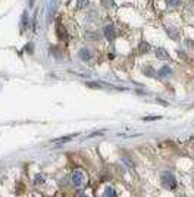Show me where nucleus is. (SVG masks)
Instances as JSON below:
<instances>
[{
    "instance_id": "nucleus-9",
    "label": "nucleus",
    "mask_w": 194,
    "mask_h": 197,
    "mask_svg": "<svg viewBox=\"0 0 194 197\" xmlns=\"http://www.w3.org/2000/svg\"><path fill=\"white\" fill-rule=\"evenodd\" d=\"M56 0H50V3H49V19H52L53 15H54V12H56Z\"/></svg>"
},
{
    "instance_id": "nucleus-13",
    "label": "nucleus",
    "mask_w": 194,
    "mask_h": 197,
    "mask_svg": "<svg viewBox=\"0 0 194 197\" xmlns=\"http://www.w3.org/2000/svg\"><path fill=\"white\" fill-rule=\"evenodd\" d=\"M143 72H144V75H147V77H154V75H156V72H154V69H153L152 66H144L143 68Z\"/></svg>"
},
{
    "instance_id": "nucleus-14",
    "label": "nucleus",
    "mask_w": 194,
    "mask_h": 197,
    "mask_svg": "<svg viewBox=\"0 0 194 197\" xmlns=\"http://www.w3.org/2000/svg\"><path fill=\"white\" fill-rule=\"evenodd\" d=\"M103 197H116V193L112 187H106L105 193H103Z\"/></svg>"
},
{
    "instance_id": "nucleus-18",
    "label": "nucleus",
    "mask_w": 194,
    "mask_h": 197,
    "mask_svg": "<svg viewBox=\"0 0 194 197\" xmlns=\"http://www.w3.org/2000/svg\"><path fill=\"white\" fill-rule=\"evenodd\" d=\"M35 182H37V184H43V182H44V176H43V175H37L35 176Z\"/></svg>"
},
{
    "instance_id": "nucleus-11",
    "label": "nucleus",
    "mask_w": 194,
    "mask_h": 197,
    "mask_svg": "<svg viewBox=\"0 0 194 197\" xmlns=\"http://www.w3.org/2000/svg\"><path fill=\"white\" fill-rule=\"evenodd\" d=\"M138 50H140V53H149L150 52V44L147 41H141L138 44Z\"/></svg>"
},
{
    "instance_id": "nucleus-19",
    "label": "nucleus",
    "mask_w": 194,
    "mask_h": 197,
    "mask_svg": "<svg viewBox=\"0 0 194 197\" xmlns=\"http://www.w3.org/2000/svg\"><path fill=\"white\" fill-rule=\"evenodd\" d=\"M87 85H88V87H91V88H100V85L97 83H87Z\"/></svg>"
},
{
    "instance_id": "nucleus-3",
    "label": "nucleus",
    "mask_w": 194,
    "mask_h": 197,
    "mask_svg": "<svg viewBox=\"0 0 194 197\" xmlns=\"http://www.w3.org/2000/svg\"><path fill=\"white\" fill-rule=\"evenodd\" d=\"M105 37L109 40V41H113L116 38V31H115V28H113V25L105 26Z\"/></svg>"
},
{
    "instance_id": "nucleus-21",
    "label": "nucleus",
    "mask_w": 194,
    "mask_h": 197,
    "mask_svg": "<svg viewBox=\"0 0 194 197\" xmlns=\"http://www.w3.org/2000/svg\"><path fill=\"white\" fill-rule=\"evenodd\" d=\"M28 5H30V7H34V5H35V0H28Z\"/></svg>"
},
{
    "instance_id": "nucleus-6",
    "label": "nucleus",
    "mask_w": 194,
    "mask_h": 197,
    "mask_svg": "<svg viewBox=\"0 0 194 197\" xmlns=\"http://www.w3.org/2000/svg\"><path fill=\"white\" fill-rule=\"evenodd\" d=\"M166 32H168V36L171 37L172 40H177L179 37V30L175 28V26H168V28H166Z\"/></svg>"
},
{
    "instance_id": "nucleus-2",
    "label": "nucleus",
    "mask_w": 194,
    "mask_h": 197,
    "mask_svg": "<svg viewBox=\"0 0 194 197\" xmlns=\"http://www.w3.org/2000/svg\"><path fill=\"white\" fill-rule=\"evenodd\" d=\"M71 180H72L73 187H81L83 184H84V181H85V176H84V174H83L81 171H73Z\"/></svg>"
},
{
    "instance_id": "nucleus-7",
    "label": "nucleus",
    "mask_w": 194,
    "mask_h": 197,
    "mask_svg": "<svg viewBox=\"0 0 194 197\" xmlns=\"http://www.w3.org/2000/svg\"><path fill=\"white\" fill-rule=\"evenodd\" d=\"M156 57L158 59H169V53H168V50H165L163 47H159V49H156Z\"/></svg>"
},
{
    "instance_id": "nucleus-20",
    "label": "nucleus",
    "mask_w": 194,
    "mask_h": 197,
    "mask_svg": "<svg viewBox=\"0 0 194 197\" xmlns=\"http://www.w3.org/2000/svg\"><path fill=\"white\" fill-rule=\"evenodd\" d=\"M32 47H34V46H32L31 43H30L28 46H25V50H28V53H32Z\"/></svg>"
},
{
    "instance_id": "nucleus-22",
    "label": "nucleus",
    "mask_w": 194,
    "mask_h": 197,
    "mask_svg": "<svg viewBox=\"0 0 194 197\" xmlns=\"http://www.w3.org/2000/svg\"><path fill=\"white\" fill-rule=\"evenodd\" d=\"M78 197H88V196H85L84 193H83V194H79V196H78Z\"/></svg>"
},
{
    "instance_id": "nucleus-16",
    "label": "nucleus",
    "mask_w": 194,
    "mask_h": 197,
    "mask_svg": "<svg viewBox=\"0 0 194 197\" xmlns=\"http://www.w3.org/2000/svg\"><path fill=\"white\" fill-rule=\"evenodd\" d=\"M182 0H166V5L169 6H179Z\"/></svg>"
},
{
    "instance_id": "nucleus-1",
    "label": "nucleus",
    "mask_w": 194,
    "mask_h": 197,
    "mask_svg": "<svg viewBox=\"0 0 194 197\" xmlns=\"http://www.w3.org/2000/svg\"><path fill=\"white\" fill-rule=\"evenodd\" d=\"M162 185L165 188H169V190H172V188L177 187V180H175V176L171 172H165L162 175Z\"/></svg>"
},
{
    "instance_id": "nucleus-15",
    "label": "nucleus",
    "mask_w": 194,
    "mask_h": 197,
    "mask_svg": "<svg viewBox=\"0 0 194 197\" xmlns=\"http://www.w3.org/2000/svg\"><path fill=\"white\" fill-rule=\"evenodd\" d=\"M77 5H78V7L84 9V7H87L90 5V0H77Z\"/></svg>"
},
{
    "instance_id": "nucleus-12",
    "label": "nucleus",
    "mask_w": 194,
    "mask_h": 197,
    "mask_svg": "<svg viewBox=\"0 0 194 197\" xmlns=\"http://www.w3.org/2000/svg\"><path fill=\"white\" fill-rule=\"evenodd\" d=\"M26 28H28V15H26V12H24L22 13V19H21V30L25 31Z\"/></svg>"
},
{
    "instance_id": "nucleus-10",
    "label": "nucleus",
    "mask_w": 194,
    "mask_h": 197,
    "mask_svg": "<svg viewBox=\"0 0 194 197\" xmlns=\"http://www.w3.org/2000/svg\"><path fill=\"white\" fill-rule=\"evenodd\" d=\"M58 37L59 38H62V40H66L68 38V34H66V30H65V26L58 24Z\"/></svg>"
},
{
    "instance_id": "nucleus-4",
    "label": "nucleus",
    "mask_w": 194,
    "mask_h": 197,
    "mask_svg": "<svg viewBox=\"0 0 194 197\" xmlns=\"http://www.w3.org/2000/svg\"><path fill=\"white\" fill-rule=\"evenodd\" d=\"M78 134H72V135H68V137H60V138H56V140H52V144H65V143H68L73 138V137H77Z\"/></svg>"
},
{
    "instance_id": "nucleus-8",
    "label": "nucleus",
    "mask_w": 194,
    "mask_h": 197,
    "mask_svg": "<svg viewBox=\"0 0 194 197\" xmlns=\"http://www.w3.org/2000/svg\"><path fill=\"white\" fill-rule=\"evenodd\" d=\"M171 72H172V71H171V68L165 65V66H162L158 71V77L159 78H165V77H168V75H171Z\"/></svg>"
},
{
    "instance_id": "nucleus-5",
    "label": "nucleus",
    "mask_w": 194,
    "mask_h": 197,
    "mask_svg": "<svg viewBox=\"0 0 194 197\" xmlns=\"http://www.w3.org/2000/svg\"><path fill=\"white\" fill-rule=\"evenodd\" d=\"M78 55L83 60H91V59H93V53L90 52L88 49H81Z\"/></svg>"
},
{
    "instance_id": "nucleus-17",
    "label": "nucleus",
    "mask_w": 194,
    "mask_h": 197,
    "mask_svg": "<svg viewBox=\"0 0 194 197\" xmlns=\"http://www.w3.org/2000/svg\"><path fill=\"white\" fill-rule=\"evenodd\" d=\"M162 116H146V118H143V121L144 122H147V121H156V119H160Z\"/></svg>"
}]
</instances>
